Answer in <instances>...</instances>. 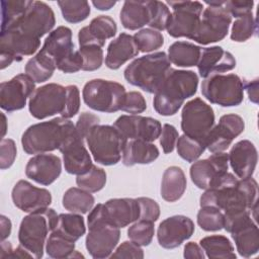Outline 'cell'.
Wrapping results in <instances>:
<instances>
[{"instance_id": "6da1fadb", "label": "cell", "mask_w": 259, "mask_h": 259, "mask_svg": "<svg viewBox=\"0 0 259 259\" xmlns=\"http://www.w3.org/2000/svg\"><path fill=\"white\" fill-rule=\"evenodd\" d=\"M258 184L252 177H237L217 188L206 189L200 196V206H214L224 214L251 210L257 204Z\"/></svg>"}, {"instance_id": "7a4b0ae2", "label": "cell", "mask_w": 259, "mask_h": 259, "mask_svg": "<svg viewBox=\"0 0 259 259\" xmlns=\"http://www.w3.org/2000/svg\"><path fill=\"white\" fill-rule=\"evenodd\" d=\"M76 135L73 122L60 116L27 127L21 137V145L28 155L46 154L55 150L60 151Z\"/></svg>"}, {"instance_id": "3957f363", "label": "cell", "mask_w": 259, "mask_h": 259, "mask_svg": "<svg viewBox=\"0 0 259 259\" xmlns=\"http://www.w3.org/2000/svg\"><path fill=\"white\" fill-rule=\"evenodd\" d=\"M198 86V76L190 70L169 71L161 88L155 93L154 109L163 116L174 115L185 99L192 97Z\"/></svg>"}, {"instance_id": "277c9868", "label": "cell", "mask_w": 259, "mask_h": 259, "mask_svg": "<svg viewBox=\"0 0 259 259\" xmlns=\"http://www.w3.org/2000/svg\"><path fill=\"white\" fill-rule=\"evenodd\" d=\"M170 61L164 52H157L134 60L124 70V79L148 93H156L169 71Z\"/></svg>"}, {"instance_id": "5b68a950", "label": "cell", "mask_w": 259, "mask_h": 259, "mask_svg": "<svg viewBox=\"0 0 259 259\" xmlns=\"http://www.w3.org/2000/svg\"><path fill=\"white\" fill-rule=\"evenodd\" d=\"M57 220V212L50 207L29 212L22 219L18 231V241L33 258L42 257L48 235L55 228Z\"/></svg>"}, {"instance_id": "8992f818", "label": "cell", "mask_w": 259, "mask_h": 259, "mask_svg": "<svg viewBox=\"0 0 259 259\" xmlns=\"http://www.w3.org/2000/svg\"><path fill=\"white\" fill-rule=\"evenodd\" d=\"M85 140L94 161L104 166L115 165L120 161L127 142L113 125L108 124L93 126Z\"/></svg>"}, {"instance_id": "52a82bcc", "label": "cell", "mask_w": 259, "mask_h": 259, "mask_svg": "<svg viewBox=\"0 0 259 259\" xmlns=\"http://www.w3.org/2000/svg\"><path fill=\"white\" fill-rule=\"evenodd\" d=\"M125 93L123 85L104 79L90 80L82 90L83 100L89 108L106 113L121 110Z\"/></svg>"}, {"instance_id": "ba28073f", "label": "cell", "mask_w": 259, "mask_h": 259, "mask_svg": "<svg viewBox=\"0 0 259 259\" xmlns=\"http://www.w3.org/2000/svg\"><path fill=\"white\" fill-rule=\"evenodd\" d=\"M202 96L223 107L238 106L244 99V83L236 74H214L201 84Z\"/></svg>"}, {"instance_id": "9c48e42d", "label": "cell", "mask_w": 259, "mask_h": 259, "mask_svg": "<svg viewBox=\"0 0 259 259\" xmlns=\"http://www.w3.org/2000/svg\"><path fill=\"white\" fill-rule=\"evenodd\" d=\"M87 224L89 232L85 245L89 254L96 259L110 257L119 241V229L104 221L95 207L89 212Z\"/></svg>"}, {"instance_id": "30bf717a", "label": "cell", "mask_w": 259, "mask_h": 259, "mask_svg": "<svg viewBox=\"0 0 259 259\" xmlns=\"http://www.w3.org/2000/svg\"><path fill=\"white\" fill-rule=\"evenodd\" d=\"M224 229L229 232L236 244L238 253L245 258L259 251V231L249 210L225 214Z\"/></svg>"}, {"instance_id": "8fae6325", "label": "cell", "mask_w": 259, "mask_h": 259, "mask_svg": "<svg viewBox=\"0 0 259 259\" xmlns=\"http://www.w3.org/2000/svg\"><path fill=\"white\" fill-rule=\"evenodd\" d=\"M55 23L56 18L52 7L42 1H32L29 8L16 21L1 31L14 30L40 39L46 33L52 31Z\"/></svg>"}, {"instance_id": "7c38bea8", "label": "cell", "mask_w": 259, "mask_h": 259, "mask_svg": "<svg viewBox=\"0 0 259 259\" xmlns=\"http://www.w3.org/2000/svg\"><path fill=\"white\" fill-rule=\"evenodd\" d=\"M173 12L167 24L168 34L172 37H187L194 35L202 13L203 5L198 1H168Z\"/></svg>"}, {"instance_id": "4fadbf2b", "label": "cell", "mask_w": 259, "mask_h": 259, "mask_svg": "<svg viewBox=\"0 0 259 259\" xmlns=\"http://www.w3.org/2000/svg\"><path fill=\"white\" fill-rule=\"evenodd\" d=\"M213 125V109L201 98L196 97L184 104L181 112V130L184 135L204 143Z\"/></svg>"}, {"instance_id": "5bb4252c", "label": "cell", "mask_w": 259, "mask_h": 259, "mask_svg": "<svg viewBox=\"0 0 259 259\" xmlns=\"http://www.w3.org/2000/svg\"><path fill=\"white\" fill-rule=\"evenodd\" d=\"M232 22L231 14L223 6H207L200 16L198 27L191 37L200 45H208L224 39Z\"/></svg>"}, {"instance_id": "9a60e30c", "label": "cell", "mask_w": 259, "mask_h": 259, "mask_svg": "<svg viewBox=\"0 0 259 259\" xmlns=\"http://www.w3.org/2000/svg\"><path fill=\"white\" fill-rule=\"evenodd\" d=\"M67 89L61 84L49 83L34 90L28 101L30 114L37 119H44L65 109Z\"/></svg>"}, {"instance_id": "2e32d148", "label": "cell", "mask_w": 259, "mask_h": 259, "mask_svg": "<svg viewBox=\"0 0 259 259\" xmlns=\"http://www.w3.org/2000/svg\"><path fill=\"white\" fill-rule=\"evenodd\" d=\"M245 128L244 119L235 113L221 116L219 123L213 125L204 139L205 148L210 153H220L227 150L233 140L240 136Z\"/></svg>"}, {"instance_id": "e0dca14e", "label": "cell", "mask_w": 259, "mask_h": 259, "mask_svg": "<svg viewBox=\"0 0 259 259\" xmlns=\"http://www.w3.org/2000/svg\"><path fill=\"white\" fill-rule=\"evenodd\" d=\"M35 90V82L26 74H18L0 84V106L12 112L22 109Z\"/></svg>"}, {"instance_id": "ac0fdd59", "label": "cell", "mask_w": 259, "mask_h": 259, "mask_svg": "<svg viewBox=\"0 0 259 259\" xmlns=\"http://www.w3.org/2000/svg\"><path fill=\"white\" fill-rule=\"evenodd\" d=\"M113 126L128 141L143 140L154 142L160 137L161 122L153 117L137 114L120 115L113 123Z\"/></svg>"}, {"instance_id": "d6986e66", "label": "cell", "mask_w": 259, "mask_h": 259, "mask_svg": "<svg viewBox=\"0 0 259 259\" xmlns=\"http://www.w3.org/2000/svg\"><path fill=\"white\" fill-rule=\"evenodd\" d=\"M94 207L104 221L118 229L140 219V206L137 198H111Z\"/></svg>"}, {"instance_id": "ffe728a7", "label": "cell", "mask_w": 259, "mask_h": 259, "mask_svg": "<svg viewBox=\"0 0 259 259\" xmlns=\"http://www.w3.org/2000/svg\"><path fill=\"white\" fill-rule=\"evenodd\" d=\"M195 227L191 219L185 215H173L162 221L157 230V240L161 247L174 249L188 240Z\"/></svg>"}, {"instance_id": "44dd1931", "label": "cell", "mask_w": 259, "mask_h": 259, "mask_svg": "<svg viewBox=\"0 0 259 259\" xmlns=\"http://www.w3.org/2000/svg\"><path fill=\"white\" fill-rule=\"evenodd\" d=\"M11 197L14 205L24 212H32L49 207L52 194L46 188H39L26 180H19L13 187Z\"/></svg>"}, {"instance_id": "7402d4cb", "label": "cell", "mask_w": 259, "mask_h": 259, "mask_svg": "<svg viewBox=\"0 0 259 259\" xmlns=\"http://www.w3.org/2000/svg\"><path fill=\"white\" fill-rule=\"evenodd\" d=\"M74 52L72 30L67 26H58L46 37L38 53L50 60L55 67L58 68V66Z\"/></svg>"}, {"instance_id": "603a6c76", "label": "cell", "mask_w": 259, "mask_h": 259, "mask_svg": "<svg viewBox=\"0 0 259 259\" xmlns=\"http://www.w3.org/2000/svg\"><path fill=\"white\" fill-rule=\"evenodd\" d=\"M62 172L61 159L53 154H36L25 166V175L41 185L55 182Z\"/></svg>"}, {"instance_id": "cb8c5ba5", "label": "cell", "mask_w": 259, "mask_h": 259, "mask_svg": "<svg viewBox=\"0 0 259 259\" xmlns=\"http://www.w3.org/2000/svg\"><path fill=\"white\" fill-rule=\"evenodd\" d=\"M197 69L200 77L207 78L214 74H221L235 69L236 59L222 47L213 46L201 50L197 63Z\"/></svg>"}, {"instance_id": "d4e9b609", "label": "cell", "mask_w": 259, "mask_h": 259, "mask_svg": "<svg viewBox=\"0 0 259 259\" xmlns=\"http://www.w3.org/2000/svg\"><path fill=\"white\" fill-rule=\"evenodd\" d=\"M228 156L229 163L236 177L239 179L252 177L258 161L257 150L252 142L242 140L236 143Z\"/></svg>"}, {"instance_id": "484cf974", "label": "cell", "mask_w": 259, "mask_h": 259, "mask_svg": "<svg viewBox=\"0 0 259 259\" xmlns=\"http://www.w3.org/2000/svg\"><path fill=\"white\" fill-rule=\"evenodd\" d=\"M117 26L115 21L107 15H99L93 18L89 25L79 30V46H98L102 48L105 40L116 34Z\"/></svg>"}, {"instance_id": "4316f807", "label": "cell", "mask_w": 259, "mask_h": 259, "mask_svg": "<svg viewBox=\"0 0 259 259\" xmlns=\"http://www.w3.org/2000/svg\"><path fill=\"white\" fill-rule=\"evenodd\" d=\"M60 152L63 154L65 170L70 174L82 175L93 166L89 152L84 146V140L78 134Z\"/></svg>"}, {"instance_id": "83f0119b", "label": "cell", "mask_w": 259, "mask_h": 259, "mask_svg": "<svg viewBox=\"0 0 259 259\" xmlns=\"http://www.w3.org/2000/svg\"><path fill=\"white\" fill-rule=\"evenodd\" d=\"M40 46V39L31 37L14 30L1 31L0 51L11 55L16 62L24 56L33 55Z\"/></svg>"}, {"instance_id": "f1b7e54d", "label": "cell", "mask_w": 259, "mask_h": 259, "mask_svg": "<svg viewBox=\"0 0 259 259\" xmlns=\"http://www.w3.org/2000/svg\"><path fill=\"white\" fill-rule=\"evenodd\" d=\"M156 1H124L120 10V22L130 30L149 25L154 14Z\"/></svg>"}, {"instance_id": "f546056e", "label": "cell", "mask_w": 259, "mask_h": 259, "mask_svg": "<svg viewBox=\"0 0 259 259\" xmlns=\"http://www.w3.org/2000/svg\"><path fill=\"white\" fill-rule=\"evenodd\" d=\"M140 53L133 35L121 32L116 38L110 41L105 57V65L111 70H117L128 60Z\"/></svg>"}, {"instance_id": "4dcf8cb0", "label": "cell", "mask_w": 259, "mask_h": 259, "mask_svg": "<svg viewBox=\"0 0 259 259\" xmlns=\"http://www.w3.org/2000/svg\"><path fill=\"white\" fill-rule=\"evenodd\" d=\"M159 149L150 142L143 140H128L122 152V164L134 166L137 164H150L159 157Z\"/></svg>"}, {"instance_id": "1f68e13d", "label": "cell", "mask_w": 259, "mask_h": 259, "mask_svg": "<svg viewBox=\"0 0 259 259\" xmlns=\"http://www.w3.org/2000/svg\"><path fill=\"white\" fill-rule=\"evenodd\" d=\"M187 181L183 170L178 166L168 167L161 181V196L168 202L177 201L186 190Z\"/></svg>"}, {"instance_id": "d6a6232c", "label": "cell", "mask_w": 259, "mask_h": 259, "mask_svg": "<svg viewBox=\"0 0 259 259\" xmlns=\"http://www.w3.org/2000/svg\"><path fill=\"white\" fill-rule=\"evenodd\" d=\"M228 171L220 170L208 158L193 162L190 167V178L199 189H210L219 178Z\"/></svg>"}, {"instance_id": "836d02e7", "label": "cell", "mask_w": 259, "mask_h": 259, "mask_svg": "<svg viewBox=\"0 0 259 259\" xmlns=\"http://www.w3.org/2000/svg\"><path fill=\"white\" fill-rule=\"evenodd\" d=\"M51 233L76 242L86 233L84 219L79 213H60L58 214L56 226Z\"/></svg>"}, {"instance_id": "e575fe53", "label": "cell", "mask_w": 259, "mask_h": 259, "mask_svg": "<svg viewBox=\"0 0 259 259\" xmlns=\"http://www.w3.org/2000/svg\"><path fill=\"white\" fill-rule=\"evenodd\" d=\"M201 48L189 41H175L168 49V59L177 67L196 66Z\"/></svg>"}, {"instance_id": "d590c367", "label": "cell", "mask_w": 259, "mask_h": 259, "mask_svg": "<svg viewBox=\"0 0 259 259\" xmlns=\"http://www.w3.org/2000/svg\"><path fill=\"white\" fill-rule=\"evenodd\" d=\"M200 247L206 256L211 259H235L234 246L231 241L223 235H211L199 241Z\"/></svg>"}, {"instance_id": "8d00e7d4", "label": "cell", "mask_w": 259, "mask_h": 259, "mask_svg": "<svg viewBox=\"0 0 259 259\" xmlns=\"http://www.w3.org/2000/svg\"><path fill=\"white\" fill-rule=\"evenodd\" d=\"M63 206L74 213H87L94 205L95 199L91 192L80 187H71L63 195Z\"/></svg>"}, {"instance_id": "74e56055", "label": "cell", "mask_w": 259, "mask_h": 259, "mask_svg": "<svg viewBox=\"0 0 259 259\" xmlns=\"http://www.w3.org/2000/svg\"><path fill=\"white\" fill-rule=\"evenodd\" d=\"M56 69L55 65L39 53L29 59L24 68L25 74L35 83H42L49 80Z\"/></svg>"}, {"instance_id": "f35d334b", "label": "cell", "mask_w": 259, "mask_h": 259, "mask_svg": "<svg viewBox=\"0 0 259 259\" xmlns=\"http://www.w3.org/2000/svg\"><path fill=\"white\" fill-rule=\"evenodd\" d=\"M1 30L9 27L32 4L30 0L1 1Z\"/></svg>"}, {"instance_id": "ab89813d", "label": "cell", "mask_w": 259, "mask_h": 259, "mask_svg": "<svg viewBox=\"0 0 259 259\" xmlns=\"http://www.w3.org/2000/svg\"><path fill=\"white\" fill-rule=\"evenodd\" d=\"M64 19L70 23L84 21L90 14V6L87 1H58Z\"/></svg>"}, {"instance_id": "60d3db41", "label": "cell", "mask_w": 259, "mask_h": 259, "mask_svg": "<svg viewBox=\"0 0 259 259\" xmlns=\"http://www.w3.org/2000/svg\"><path fill=\"white\" fill-rule=\"evenodd\" d=\"M76 183L78 187L91 193L100 191L106 183V172L93 165L86 173L77 176Z\"/></svg>"}, {"instance_id": "b9f144b4", "label": "cell", "mask_w": 259, "mask_h": 259, "mask_svg": "<svg viewBox=\"0 0 259 259\" xmlns=\"http://www.w3.org/2000/svg\"><path fill=\"white\" fill-rule=\"evenodd\" d=\"M224 212L214 206H200L197 212V224L206 232H215L224 228Z\"/></svg>"}, {"instance_id": "7bdbcfd3", "label": "cell", "mask_w": 259, "mask_h": 259, "mask_svg": "<svg viewBox=\"0 0 259 259\" xmlns=\"http://www.w3.org/2000/svg\"><path fill=\"white\" fill-rule=\"evenodd\" d=\"M176 147L178 155L189 163L195 162L206 149L202 141L190 138L186 135H182L178 138Z\"/></svg>"}, {"instance_id": "ee69618b", "label": "cell", "mask_w": 259, "mask_h": 259, "mask_svg": "<svg viewBox=\"0 0 259 259\" xmlns=\"http://www.w3.org/2000/svg\"><path fill=\"white\" fill-rule=\"evenodd\" d=\"M46 251L52 258H71L75 252V242L51 233L46 243Z\"/></svg>"}, {"instance_id": "f6af8a7d", "label": "cell", "mask_w": 259, "mask_h": 259, "mask_svg": "<svg viewBox=\"0 0 259 259\" xmlns=\"http://www.w3.org/2000/svg\"><path fill=\"white\" fill-rule=\"evenodd\" d=\"M257 31V21L253 14H247L245 16L237 18L231 30V39L237 42H244L254 35Z\"/></svg>"}, {"instance_id": "bcb514c9", "label": "cell", "mask_w": 259, "mask_h": 259, "mask_svg": "<svg viewBox=\"0 0 259 259\" xmlns=\"http://www.w3.org/2000/svg\"><path fill=\"white\" fill-rule=\"evenodd\" d=\"M135 41L139 48L140 52L150 53L160 49L164 44L163 34L153 28H143L140 29L134 35Z\"/></svg>"}, {"instance_id": "7dc6e473", "label": "cell", "mask_w": 259, "mask_h": 259, "mask_svg": "<svg viewBox=\"0 0 259 259\" xmlns=\"http://www.w3.org/2000/svg\"><path fill=\"white\" fill-rule=\"evenodd\" d=\"M154 227V222L138 220L128 228L127 237L140 246H149L155 234Z\"/></svg>"}, {"instance_id": "c3c4849f", "label": "cell", "mask_w": 259, "mask_h": 259, "mask_svg": "<svg viewBox=\"0 0 259 259\" xmlns=\"http://www.w3.org/2000/svg\"><path fill=\"white\" fill-rule=\"evenodd\" d=\"M82 57V70L95 71L99 69L103 62V51L98 46H84L78 50Z\"/></svg>"}, {"instance_id": "681fc988", "label": "cell", "mask_w": 259, "mask_h": 259, "mask_svg": "<svg viewBox=\"0 0 259 259\" xmlns=\"http://www.w3.org/2000/svg\"><path fill=\"white\" fill-rule=\"evenodd\" d=\"M147 103L144 96L138 91H130L125 93L121 110L131 114H139L146 110Z\"/></svg>"}, {"instance_id": "f907efd6", "label": "cell", "mask_w": 259, "mask_h": 259, "mask_svg": "<svg viewBox=\"0 0 259 259\" xmlns=\"http://www.w3.org/2000/svg\"><path fill=\"white\" fill-rule=\"evenodd\" d=\"M67 89V97H66V104L63 113L61 114L62 117L71 118L76 115L80 108V91L76 85H68L66 86Z\"/></svg>"}, {"instance_id": "816d5d0a", "label": "cell", "mask_w": 259, "mask_h": 259, "mask_svg": "<svg viewBox=\"0 0 259 259\" xmlns=\"http://www.w3.org/2000/svg\"><path fill=\"white\" fill-rule=\"evenodd\" d=\"M170 16H171V12L167 4L161 1H156L153 18L149 24L150 28H153L158 31L166 29Z\"/></svg>"}, {"instance_id": "f5cc1de1", "label": "cell", "mask_w": 259, "mask_h": 259, "mask_svg": "<svg viewBox=\"0 0 259 259\" xmlns=\"http://www.w3.org/2000/svg\"><path fill=\"white\" fill-rule=\"evenodd\" d=\"M140 206V219L150 222H156L160 217L159 204L150 197H139L137 198Z\"/></svg>"}, {"instance_id": "db71d44e", "label": "cell", "mask_w": 259, "mask_h": 259, "mask_svg": "<svg viewBox=\"0 0 259 259\" xmlns=\"http://www.w3.org/2000/svg\"><path fill=\"white\" fill-rule=\"evenodd\" d=\"M17 154L16 145L11 139H2L0 144V168L8 169L15 161Z\"/></svg>"}, {"instance_id": "11a10c76", "label": "cell", "mask_w": 259, "mask_h": 259, "mask_svg": "<svg viewBox=\"0 0 259 259\" xmlns=\"http://www.w3.org/2000/svg\"><path fill=\"white\" fill-rule=\"evenodd\" d=\"M178 138H179V135L175 126L169 123H165L163 125L160 137H159L160 139L159 142L165 154H169L173 152Z\"/></svg>"}, {"instance_id": "9f6ffc18", "label": "cell", "mask_w": 259, "mask_h": 259, "mask_svg": "<svg viewBox=\"0 0 259 259\" xmlns=\"http://www.w3.org/2000/svg\"><path fill=\"white\" fill-rule=\"evenodd\" d=\"M110 258H144V251L140 245L133 241L122 242L110 255Z\"/></svg>"}, {"instance_id": "6f0895ef", "label": "cell", "mask_w": 259, "mask_h": 259, "mask_svg": "<svg viewBox=\"0 0 259 259\" xmlns=\"http://www.w3.org/2000/svg\"><path fill=\"white\" fill-rule=\"evenodd\" d=\"M99 121H100V119L96 114H93L90 112H83L80 114V116L78 117V120L75 124L76 132L81 139L85 140L89 131L93 126L99 124Z\"/></svg>"}, {"instance_id": "680465c9", "label": "cell", "mask_w": 259, "mask_h": 259, "mask_svg": "<svg viewBox=\"0 0 259 259\" xmlns=\"http://www.w3.org/2000/svg\"><path fill=\"white\" fill-rule=\"evenodd\" d=\"M254 6V1H225L224 7L226 10L236 18L245 16L247 14L252 13V9Z\"/></svg>"}, {"instance_id": "91938a15", "label": "cell", "mask_w": 259, "mask_h": 259, "mask_svg": "<svg viewBox=\"0 0 259 259\" xmlns=\"http://www.w3.org/2000/svg\"><path fill=\"white\" fill-rule=\"evenodd\" d=\"M82 66H83L82 57L79 51H75L69 58H67L64 62H62L57 69L64 73H76L82 70Z\"/></svg>"}, {"instance_id": "94428289", "label": "cell", "mask_w": 259, "mask_h": 259, "mask_svg": "<svg viewBox=\"0 0 259 259\" xmlns=\"http://www.w3.org/2000/svg\"><path fill=\"white\" fill-rule=\"evenodd\" d=\"M183 256L184 258H189V259H193V258L203 259L205 257L203 249L200 247V245H198L195 242H189L184 246Z\"/></svg>"}, {"instance_id": "6125c7cd", "label": "cell", "mask_w": 259, "mask_h": 259, "mask_svg": "<svg viewBox=\"0 0 259 259\" xmlns=\"http://www.w3.org/2000/svg\"><path fill=\"white\" fill-rule=\"evenodd\" d=\"M244 89H246L250 101L257 103L258 102V79H255L253 81L244 82Z\"/></svg>"}, {"instance_id": "be15d7a7", "label": "cell", "mask_w": 259, "mask_h": 259, "mask_svg": "<svg viewBox=\"0 0 259 259\" xmlns=\"http://www.w3.org/2000/svg\"><path fill=\"white\" fill-rule=\"evenodd\" d=\"M0 225H1V241H5L11 234L12 224L9 218L2 214L0 217Z\"/></svg>"}, {"instance_id": "e7e4bbea", "label": "cell", "mask_w": 259, "mask_h": 259, "mask_svg": "<svg viewBox=\"0 0 259 259\" xmlns=\"http://www.w3.org/2000/svg\"><path fill=\"white\" fill-rule=\"evenodd\" d=\"M92 4L95 6L96 9L98 10H102V11H105V10H109L110 8H112L116 2L115 1H104V0H97V1H92Z\"/></svg>"}, {"instance_id": "03108f58", "label": "cell", "mask_w": 259, "mask_h": 259, "mask_svg": "<svg viewBox=\"0 0 259 259\" xmlns=\"http://www.w3.org/2000/svg\"><path fill=\"white\" fill-rule=\"evenodd\" d=\"M2 118H3V131H2V137H4L5 136V134H6V130H7V126H6V116H5V114L2 112Z\"/></svg>"}]
</instances>
